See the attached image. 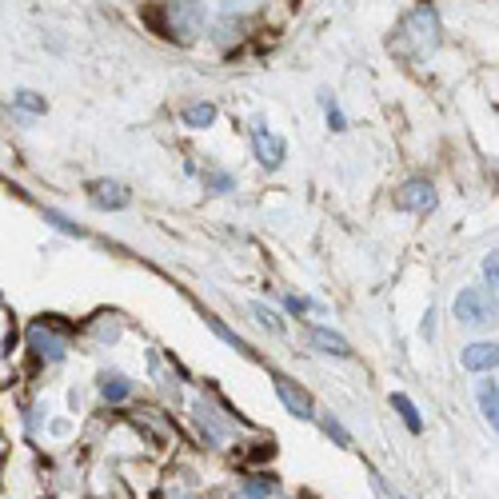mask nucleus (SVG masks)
Segmentation results:
<instances>
[{
  "instance_id": "24",
  "label": "nucleus",
  "mask_w": 499,
  "mask_h": 499,
  "mask_svg": "<svg viewBox=\"0 0 499 499\" xmlns=\"http://www.w3.org/2000/svg\"><path fill=\"white\" fill-rule=\"evenodd\" d=\"M284 308H288L292 316H304V312L312 308V300H304V295H284Z\"/></svg>"
},
{
  "instance_id": "11",
  "label": "nucleus",
  "mask_w": 499,
  "mask_h": 499,
  "mask_svg": "<svg viewBox=\"0 0 499 499\" xmlns=\"http://www.w3.org/2000/svg\"><path fill=\"white\" fill-rule=\"evenodd\" d=\"M459 364L467 372H495V344H471L459 352Z\"/></svg>"
},
{
  "instance_id": "6",
  "label": "nucleus",
  "mask_w": 499,
  "mask_h": 499,
  "mask_svg": "<svg viewBox=\"0 0 499 499\" xmlns=\"http://www.w3.org/2000/svg\"><path fill=\"white\" fill-rule=\"evenodd\" d=\"M276 384V395H280V404L288 408L295 420H316V404H312V395L304 392L295 380H288V376H272Z\"/></svg>"
},
{
  "instance_id": "17",
  "label": "nucleus",
  "mask_w": 499,
  "mask_h": 499,
  "mask_svg": "<svg viewBox=\"0 0 499 499\" xmlns=\"http://www.w3.org/2000/svg\"><path fill=\"white\" fill-rule=\"evenodd\" d=\"M248 308H252V316H256V323H260V328L276 331V336H280V331H284V320H280V312H272V308H268V304H260V300H252V304H248Z\"/></svg>"
},
{
  "instance_id": "9",
  "label": "nucleus",
  "mask_w": 499,
  "mask_h": 499,
  "mask_svg": "<svg viewBox=\"0 0 499 499\" xmlns=\"http://www.w3.org/2000/svg\"><path fill=\"white\" fill-rule=\"evenodd\" d=\"M308 340H312V348H316V352H323V356H336V359L352 356V344H348L340 331H331V328H312Z\"/></svg>"
},
{
  "instance_id": "2",
  "label": "nucleus",
  "mask_w": 499,
  "mask_h": 499,
  "mask_svg": "<svg viewBox=\"0 0 499 499\" xmlns=\"http://www.w3.org/2000/svg\"><path fill=\"white\" fill-rule=\"evenodd\" d=\"M443 24H440V13H436V5H415L408 16L400 21V36L404 41H412V52H436L440 49V41H443Z\"/></svg>"
},
{
  "instance_id": "25",
  "label": "nucleus",
  "mask_w": 499,
  "mask_h": 499,
  "mask_svg": "<svg viewBox=\"0 0 499 499\" xmlns=\"http://www.w3.org/2000/svg\"><path fill=\"white\" fill-rule=\"evenodd\" d=\"M484 280H487V288L495 292V280H499V260H495V252L484 260Z\"/></svg>"
},
{
  "instance_id": "23",
  "label": "nucleus",
  "mask_w": 499,
  "mask_h": 499,
  "mask_svg": "<svg viewBox=\"0 0 499 499\" xmlns=\"http://www.w3.org/2000/svg\"><path fill=\"white\" fill-rule=\"evenodd\" d=\"M323 113H328V128H331V132H344V128H348V116H344V113H340L336 96H331V100H328V104H323Z\"/></svg>"
},
{
  "instance_id": "16",
  "label": "nucleus",
  "mask_w": 499,
  "mask_h": 499,
  "mask_svg": "<svg viewBox=\"0 0 499 499\" xmlns=\"http://www.w3.org/2000/svg\"><path fill=\"white\" fill-rule=\"evenodd\" d=\"M204 323H208V328H212V331H216V336H220V340H224V344H228V348H236V352L252 356V348H248V344H244V340H240V336H236V331H232V328H228V323H224V320H220V316H204Z\"/></svg>"
},
{
  "instance_id": "7",
  "label": "nucleus",
  "mask_w": 499,
  "mask_h": 499,
  "mask_svg": "<svg viewBox=\"0 0 499 499\" xmlns=\"http://www.w3.org/2000/svg\"><path fill=\"white\" fill-rule=\"evenodd\" d=\"M88 200H92V208H100V212H120V208L132 204V192H128V184H120V180H92Z\"/></svg>"
},
{
  "instance_id": "28",
  "label": "nucleus",
  "mask_w": 499,
  "mask_h": 499,
  "mask_svg": "<svg viewBox=\"0 0 499 499\" xmlns=\"http://www.w3.org/2000/svg\"><path fill=\"white\" fill-rule=\"evenodd\" d=\"M372 492H376V495H380V499H392V495H387V487H384V479H380V476H376V471H372Z\"/></svg>"
},
{
  "instance_id": "14",
  "label": "nucleus",
  "mask_w": 499,
  "mask_h": 499,
  "mask_svg": "<svg viewBox=\"0 0 499 499\" xmlns=\"http://www.w3.org/2000/svg\"><path fill=\"white\" fill-rule=\"evenodd\" d=\"M100 395H104L108 404H124L132 400V380L120 372H100Z\"/></svg>"
},
{
  "instance_id": "4",
  "label": "nucleus",
  "mask_w": 499,
  "mask_h": 499,
  "mask_svg": "<svg viewBox=\"0 0 499 499\" xmlns=\"http://www.w3.org/2000/svg\"><path fill=\"white\" fill-rule=\"evenodd\" d=\"M495 316V295H487L484 288H464L456 295V320L467 328H479Z\"/></svg>"
},
{
  "instance_id": "27",
  "label": "nucleus",
  "mask_w": 499,
  "mask_h": 499,
  "mask_svg": "<svg viewBox=\"0 0 499 499\" xmlns=\"http://www.w3.org/2000/svg\"><path fill=\"white\" fill-rule=\"evenodd\" d=\"M49 431H52V436H68V431H72V420H52Z\"/></svg>"
},
{
  "instance_id": "8",
  "label": "nucleus",
  "mask_w": 499,
  "mask_h": 499,
  "mask_svg": "<svg viewBox=\"0 0 499 499\" xmlns=\"http://www.w3.org/2000/svg\"><path fill=\"white\" fill-rule=\"evenodd\" d=\"M29 348H32V352L41 356V359H49V364H60L64 352H68L64 336H57L49 323H32V328H29Z\"/></svg>"
},
{
  "instance_id": "19",
  "label": "nucleus",
  "mask_w": 499,
  "mask_h": 499,
  "mask_svg": "<svg viewBox=\"0 0 499 499\" xmlns=\"http://www.w3.org/2000/svg\"><path fill=\"white\" fill-rule=\"evenodd\" d=\"M200 180H204V188H208V192H220V196L236 188V177H228V172H216V168H208Z\"/></svg>"
},
{
  "instance_id": "26",
  "label": "nucleus",
  "mask_w": 499,
  "mask_h": 499,
  "mask_svg": "<svg viewBox=\"0 0 499 499\" xmlns=\"http://www.w3.org/2000/svg\"><path fill=\"white\" fill-rule=\"evenodd\" d=\"M420 336L423 340L436 336V308H428V316H423V323H420Z\"/></svg>"
},
{
  "instance_id": "3",
  "label": "nucleus",
  "mask_w": 499,
  "mask_h": 499,
  "mask_svg": "<svg viewBox=\"0 0 499 499\" xmlns=\"http://www.w3.org/2000/svg\"><path fill=\"white\" fill-rule=\"evenodd\" d=\"M436 204H440L436 184L423 180V177L400 184V192H395V208H400V212H415V216H428V212H436Z\"/></svg>"
},
{
  "instance_id": "21",
  "label": "nucleus",
  "mask_w": 499,
  "mask_h": 499,
  "mask_svg": "<svg viewBox=\"0 0 499 499\" xmlns=\"http://www.w3.org/2000/svg\"><path fill=\"white\" fill-rule=\"evenodd\" d=\"M120 331H124V328H120V320H100L96 323V328H92V336H96L100 340V344H116V340H120Z\"/></svg>"
},
{
  "instance_id": "10",
  "label": "nucleus",
  "mask_w": 499,
  "mask_h": 499,
  "mask_svg": "<svg viewBox=\"0 0 499 499\" xmlns=\"http://www.w3.org/2000/svg\"><path fill=\"white\" fill-rule=\"evenodd\" d=\"M476 400H479V415L495 428L499 420V395H495V372H484V380L476 384Z\"/></svg>"
},
{
  "instance_id": "5",
  "label": "nucleus",
  "mask_w": 499,
  "mask_h": 499,
  "mask_svg": "<svg viewBox=\"0 0 499 499\" xmlns=\"http://www.w3.org/2000/svg\"><path fill=\"white\" fill-rule=\"evenodd\" d=\"M252 152H256V160H260L268 172H276L284 160H288V144H284V136H276L264 120H256V124H252Z\"/></svg>"
},
{
  "instance_id": "12",
  "label": "nucleus",
  "mask_w": 499,
  "mask_h": 499,
  "mask_svg": "<svg viewBox=\"0 0 499 499\" xmlns=\"http://www.w3.org/2000/svg\"><path fill=\"white\" fill-rule=\"evenodd\" d=\"M276 492H280V484H276L272 471H256L240 484V499H272Z\"/></svg>"
},
{
  "instance_id": "15",
  "label": "nucleus",
  "mask_w": 499,
  "mask_h": 499,
  "mask_svg": "<svg viewBox=\"0 0 499 499\" xmlns=\"http://www.w3.org/2000/svg\"><path fill=\"white\" fill-rule=\"evenodd\" d=\"M392 408L400 412L404 428H408L412 436H420V431H423V420H420V408H415V404L408 400V395H404V392H392Z\"/></svg>"
},
{
  "instance_id": "22",
  "label": "nucleus",
  "mask_w": 499,
  "mask_h": 499,
  "mask_svg": "<svg viewBox=\"0 0 499 499\" xmlns=\"http://www.w3.org/2000/svg\"><path fill=\"white\" fill-rule=\"evenodd\" d=\"M44 220H49V224H52V228H57V232H64V236H77V240H80V236H85V232H80V228H77V224H72V220H68V216H60V212H52V208H49V212H44Z\"/></svg>"
},
{
  "instance_id": "1",
  "label": "nucleus",
  "mask_w": 499,
  "mask_h": 499,
  "mask_svg": "<svg viewBox=\"0 0 499 499\" xmlns=\"http://www.w3.org/2000/svg\"><path fill=\"white\" fill-rule=\"evenodd\" d=\"M204 0H164L160 13H156V32L168 36V41L192 44L204 32Z\"/></svg>"
},
{
  "instance_id": "18",
  "label": "nucleus",
  "mask_w": 499,
  "mask_h": 499,
  "mask_svg": "<svg viewBox=\"0 0 499 499\" xmlns=\"http://www.w3.org/2000/svg\"><path fill=\"white\" fill-rule=\"evenodd\" d=\"M320 428H323V436H328L331 443H336V448H352V436L344 431V423H340L336 415H323V420H320Z\"/></svg>"
},
{
  "instance_id": "20",
  "label": "nucleus",
  "mask_w": 499,
  "mask_h": 499,
  "mask_svg": "<svg viewBox=\"0 0 499 499\" xmlns=\"http://www.w3.org/2000/svg\"><path fill=\"white\" fill-rule=\"evenodd\" d=\"M13 104L21 108V113H32V116H41L44 108H49V104H44V96H36V92H29V88H21V92H16V96H13Z\"/></svg>"
},
{
  "instance_id": "13",
  "label": "nucleus",
  "mask_w": 499,
  "mask_h": 499,
  "mask_svg": "<svg viewBox=\"0 0 499 499\" xmlns=\"http://www.w3.org/2000/svg\"><path fill=\"white\" fill-rule=\"evenodd\" d=\"M180 120H184V128H192V132H204V128L216 124V104H212V100H196V104L184 108Z\"/></svg>"
}]
</instances>
